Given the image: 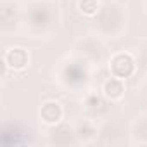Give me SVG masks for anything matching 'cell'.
Instances as JSON below:
<instances>
[{
	"label": "cell",
	"mask_w": 147,
	"mask_h": 147,
	"mask_svg": "<svg viewBox=\"0 0 147 147\" xmlns=\"http://www.w3.org/2000/svg\"><path fill=\"white\" fill-rule=\"evenodd\" d=\"M111 71L114 73L116 78H126L133 73V59L128 54H119L111 62Z\"/></svg>",
	"instance_id": "1"
},
{
	"label": "cell",
	"mask_w": 147,
	"mask_h": 147,
	"mask_svg": "<svg viewBox=\"0 0 147 147\" xmlns=\"http://www.w3.org/2000/svg\"><path fill=\"white\" fill-rule=\"evenodd\" d=\"M5 62L14 69H23L28 64V54L23 49H11L5 54Z\"/></svg>",
	"instance_id": "2"
},
{
	"label": "cell",
	"mask_w": 147,
	"mask_h": 147,
	"mask_svg": "<svg viewBox=\"0 0 147 147\" xmlns=\"http://www.w3.org/2000/svg\"><path fill=\"white\" fill-rule=\"evenodd\" d=\"M121 92H123V85L119 82V78H111L107 83H106V94L113 99H118L121 97Z\"/></svg>",
	"instance_id": "3"
},
{
	"label": "cell",
	"mask_w": 147,
	"mask_h": 147,
	"mask_svg": "<svg viewBox=\"0 0 147 147\" xmlns=\"http://www.w3.org/2000/svg\"><path fill=\"white\" fill-rule=\"evenodd\" d=\"M97 7H99V2H97V0H83V2H82V11H83L85 14H88V16L95 14V12H97Z\"/></svg>",
	"instance_id": "4"
}]
</instances>
